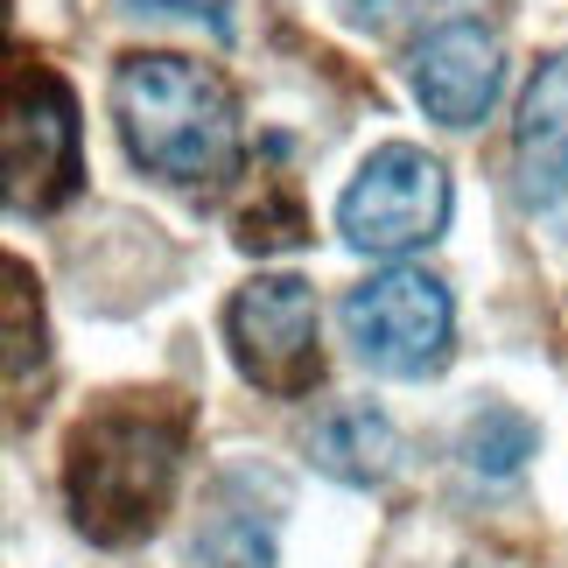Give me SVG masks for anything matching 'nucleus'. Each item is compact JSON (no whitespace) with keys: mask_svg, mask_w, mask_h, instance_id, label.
I'll use <instances>...</instances> for the list:
<instances>
[{"mask_svg":"<svg viewBox=\"0 0 568 568\" xmlns=\"http://www.w3.org/2000/svg\"><path fill=\"white\" fill-rule=\"evenodd\" d=\"M534 449H540L534 422L519 407H506V400H485L464 422V435H456V456H464V470L477 477V485H506V477H519Z\"/></svg>","mask_w":568,"mask_h":568,"instance_id":"9d476101","label":"nucleus"},{"mask_svg":"<svg viewBox=\"0 0 568 568\" xmlns=\"http://www.w3.org/2000/svg\"><path fill=\"white\" fill-rule=\"evenodd\" d=\"M190 456V400L176 393H113L63 443V498L84 540L134 548L162 527Z\"/></svg>","mask_w":568,"mask_h":568,"instance_id":"f257e3e1","label":"nucleus"},{"mask_svg":"<svg viewBox=\"0 0 568 568\" xmlns=\"http://www.w3.org/2000/svg\"><path fill=\"white\" fill-rule=\"evenodd\" d=\"M0 155H8V211L42 217L78 196L84 176V126L78 99L50 63L14 57L8 71V113H0Z\"/></svg>","mask_w":568,"mask_h":568,"instance_id":"7ed1b4c3","label":"nucleus"},{"mask_svg":"<svg viewBox=\"0 0 568 568\" xmlns=\"http://www.w3.org/2000/svg\"><path fill=\"white\" fill-rule=\"evenodd\" d=\"M232 365L274 400H302L323 379V344H316V288L302 274H260L232 295L225 310Z\"/></svg>","mask_w":568,"mask_h":568,"instance_id":"423d86ee","label":"nucleus"},{"mask_svg":"<svg viewBox=\"0 0 568 568\" xmlns=\"http://www.w3.org/2000/svg\"><path fill=\"white\" fill-rule=\"evenodd\" d=\"M113 120L126 155L169 183H217L239 169V99L196 57H176V50L120 57Z\"/></svg>","mask_w":568,"mask_h":568,"instance_id":"f03ea898","label":"nucleus"},{"mask_svg":"<svg viewBox=\"0 0 568 568\" xmlns=\"http://www.w3.org/2000/svg\"><path fill=\"white\" fill-rule=\"evenodd\" d=\"M316 464L344 477V485H386L393 464H400V428L386 422L373 400H352V407H331L316 422Z\"/></svg>","mask_w":568,"mask_h":568,"instance_id":"1a4fd4ad","label":"nucleus"},{"mask_svg":"<svg viewBox=\"0 0 568 568\" xmlns=\"http://www.w3.org/2000/svg\"><path fill=\"white\" fill-rule=\"evenodd\" d=\"M498 84H506V50L485 21H443L414 50V99L443 126H477L498 105Z\"/></svg>","mask_w":568,"mask_h":568,"instance_id":"0eeeda50","label":"nucleus"},{"mask_svg":"<svg viewBox=\"0 0 568 568\" xmlns=\"http://www.w3.org/2000/svg\"><path fill=\"white\" fill-rule=\"evenodd\" d=\"M169 8H190V14H217L225 0H169Z\"/></svg>","mask_w":568,"mask_h":568,"instance_id":"4468645a","label":"nucleus"},{"mask_svg":"<svg viewBox=\"0 0 568 568\" xmlns=\"http://www.w3.org/2000/svg\"><path fill=\"white\" fill-rule=\"evenodd\" d=\"M358 21H373V29H393V21L422 14V8H456V0H344Z\"/></svg>","mask_w":568,"mask_h":568,"instance_id":"ddd939ff","label":"nucleus"},{"mask_svg":"<svg viewBox=\"0 0 568 568\" xmlns=\"http://www.w3.org/2000/svg\"><path fill=\"white\" fill-rule=\"evenodd\" d=\"M443 225H449V176H443L435 155H422V148H407V141L373 148L337 196L344 246L379 253V260H400L414 246H428Z\"/></svg>","mask_w":568,"mask_h":568,"instance_id":"20e7f679","label":"nucleus"},{"mask_svg":"<svg viewBox=\"0 0 568 568\" xmlns=\"http://www.w3.org/2000/svg\"><path fill=\"white\" fill-rule=\"evenodd\" d=\"M29 358L42 365V302L21 260H8V386H29Z\"/></svg>","mask_w":568,"mask_h":568,"instance_id":"9b49d317","label":"nucleus"},{"mask_svg":"<svg viewBox=\"0 0 568 568\" xmlns=\"http://www.w3.org/2000/svg\"><path fill=\"white\" fill-rule=\"evenodd\" d=\"M344 331H352L358 358L373 373L393 379H422L449 365V337H456V302L435 274L422 267H386L373 281H358L344 295Z\"/></svg>","mask_w":568,"mask_h":568,"instance_id":"39448f33","label":"nucleus"},{"mask_svg":"<svg viewBox=\"0 0 568 568\" xmlns=\"http://www.w3.org/2000/svg\"><path fill=\"white\" fill-rule=\"evenodd\" d=\"M513 162H519V196L548 204L568 190V57H548L519 99L513 120Z\"/></svg>","mask_w":568,"mask_h":568,"instance_id":"6e6552de","label":"nucleus"},{"mask_svg":"<svg viewBox=\"0 0 568 568\" xmlns=\"http://www.w3.org/2000/svg\"><path fill=\"white\" fill-rule=\"evenodd\" d=\"M302 232H310V217H302V204H295L288 190H274L267 204H253L246 217H239V246H253V253L302 246Z\"/></svg>","mask_w":568,"mask_h":568,"instance_id":"f8f14e48","label":"nucleus"}]
</instances>
